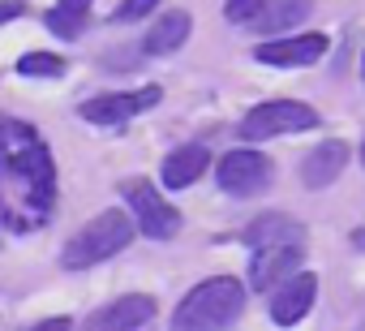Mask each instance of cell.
I'll return each instance as SVG.
<instances>
[{
	"instance_id": "6da1fadb",
	"label": "cell",
	"mask_w": 365,
	"mask_h": 331,
	"mask_svg": "<svg viewBox=\"0 0 365 331\" xmlns=\"http://www.w3.org/2000/svg\"><path fill=\"white\" fill-rule=\"evenodd\" d=\"M56 198V168L48 142L22 125L0 116V207L5 215L26 228V224H43Z\"/></svg>"
},
{
	"instance_id": "7a4b0ae2",
	"label": "cell",
	"mask_w": 365,
	"mask_h": 331,
	"mask_svg": "<svg viewBox=\"0 0 365 331\" xmlns=\"http://www.w3.org/2000/svg\"><path fill=\"white\" fill-rule=\"evenodd\" d=\"M245 310V284L232 275L202 280L172 314V331H228Z\"/></svg>"
},
{
	"instance_id": "3957f363",
	"label": "cell",
	"mask_w": 365,
	"mask_h": 331,
	"mask_svg": "<svg viewBox=\"0 0 365 331\" xmlns=\"http://www.w3.org/2000/svg\"><path fill=\"white\" fill-rule=\"evenodd\" d=\"M133 233H138V228H133V220H129L125 211H99L78 237H69L61 263H65L69 271H86V267L112 258L116 250H125V245L133 241Z\"/></svg>"
},
{
	"instance_id": "277c9868",
	"label": "cell",
	"mask_w": 365,
	"mask_h": 331,
	"mask_svg": "<svg viewBox=\"0 0 365 331\" xmlns=\"http://www.w3.org/2000/svg\"><path fill=\"white\" fill-rule=\"evenodd\" d=\"M318 125V112L309 103H297V99H271V103H258L245 112L241 121V138L245 142H262V138H279V133H301V129H314Z\"/></svg>"
},
{
	"instance_id": "5b68a950",
	"label": "cell",
	"mask_w": 365,
	"mask_h": 331,
	"mask_svg": "<svg viewBox=\"0 0 365 331\" xmlns=\"http://www.w3.org/2000/svg\"><path fill=\"white\" fill-rule=\"evenodd\" d=\"M271 177H275V168H271V159L262 151H232V155L220 159V185L232 198H258V194H267Z\"/></svg>"
},
{
	"instance_id": "8992f818",
	"label": "cell",
	"mask_w": 365,
	"mask_h": 331,
	"mask_svg": "<svg viewBox=\"0 0 365 331\" xmlns=\"http://www.w3.org/2000/svg\"><path fill=\"white\" fill-rule=\"evenodd\" d=\"M125 203L133 207V228H142V237L168 241V237L180 228L176 207H168L163 194H159L150 181H125Z\"/></svg>"
},
{
	"instance_id": "52a82bcc",
	"label": "cell",
	"mask_w": 365,
	"mask_h": 331,
	"mask_svg": "<svg viewBox=\"0 0 365 331\" xmlns=\"http://www.w3.org/2000/svg\"><path fill=\"white\" fill-rule=\"evenodd\" d=\"M159 103V86H142V91H116V95H95L82 103V121L91 125H125L138 112Z\"/></svg>"
},
{
	"instance_id": "ba28073f",
	"label": "cell",
	"mask_w": 365,
	"mask_h": 331,
	"mask_svg": "<svg viewBox=\"0 0 365 331\" xmlns=\"http://www.w3.org/2000/svg\"><path fill=\"white\" fill-rule=\"evenodd\" d=\"M150 318H155V301L133 292V297H116L103 310H95L82 331H142Z\"/></svg>"
},
{
	"instance_id": "9c48e42d",
	"label": "cell",
	"mask_w": 365,
	"mask_h": 331,
	"mask_svg": "<svg viewBox=\"0 0 365 331\" xmlns=\"http://www.w3.org/2000/svg\"><path fill=\"white\" fill-rule=\"evenodd\" d=\"M314 297H318V280L314 275H288V280H279V288L271 292V318H275V327H297L309 314Z\"/></svg>"
},
{
	"instance_id": "30bf717a",
	"label": "cell",
	"mask_w": 365,
	"mask_h": 331,
	"mask_svg": "<svg viewBox=\"0 0 365 331\" xmlns=\"http://www.w3.org/2000/svg\"><path fill=\"white\" fill-rule=\"evenodd\" d=\"M327 56V35H275L271 44L258 48V61L262 65H314Z\"/></svg>"
},
{
	"instance_id": "8fae6325",
	"label": "cell",
	"mask_w": 365,
	"mask_h": 331,
	"mask_svg": "<svg viewBox=\"0 0 365 331\" xmlns=\"http://www.w3.org/2000/svg\"><path fill=\"white\" fill-rule=\"evenodd\" d=\"M301 267V245H267L254 254V267H250V284L254 288H275L279 280L297 275Z\"/></svg>"
},
{
	"instance_id": "7c38bea8",
	"label": "cell",
	"mask_w": 365,
	"mask_h": 331,
	"mask_svg": "<svg viewBox=\"0 0 365 331\" xmlns=\"http://www.w3.org/2000/svg\"><path fill=\"white\" fill-rule=\"evenodd\" d=\"M344 163H348V146L344 142H322V146H314V155L301 159V181L309 190H322L344 173Z\"/></svg>"
},
{
	"instance_id": "4fadbf2b",
	"label": "cell",
	"mask_w": 365,
	"mask_h": 331,
	"mask_svg": "<svg viewBox=\"0 0 365 331\" xmlns=\"http://www.w3.org/2000/svg\"><path fill=\"white\" fill-rule=\"evenodd\" d=\"M207 163H211L207 146H176V151L163 159V185H168V190L194 185V181L207 173Z\"/></svg>"
},
{
	"instance_id": "5bb4252c",
	"label": "cell",
	"mask_w": 365,
	"mask_h": 331,
	"mask_svg": "<svg viewBox=\"0 0 365 331\" xmlns=\"http://www.w3.org/2000/svg\"><path fill=\"white\" fill-rule=\"evenodd\" d=\"M309 5L314 0H262V9L250 26L262 31V35H284V31H292L297 22L309 18Z\"/></svg>"
},
{
	"instance_id": "9a60e30c",
	"label": "cell",
	"mask_w": 365,
	"mask_h": 331,
	"mask_svg": "<svg viewBox=\"0 0 365 331\" xmlns=\"http://www.w3.org/2000/svg\"><path fill=\"white\" fill-rule=\"evenodd\" d=\"M245 241L254 250H267V245H301L305 241V228L292 215H262L258 224L245 228Z\"/></svg>"
},
{
	"instance_id": "2e32d148",
	"label": "cell",
	"mask_w": 365,
	"mask_h": 331,
	"mask_svg": "<svg viewBox=\"0 0 365 331\" xmlns=\"http://www.w3.org/2000/svg\"><path fill=\"white\" fill-rule=\"evenodd\" d=\"M185 39H190V14L172 9V14H163V18L150 26V35H146L142 52H146V56H168V52H176Z\"/></svg>"
},
{
	"instance_id": "e0dca14e",
	"label": "cell",
	"mask_w": 365,
	"mask_h": 331,
	"mask_svg": "<svg viewBox=\"0 0 365 331\" xmlns=\"http://www.w3.org/2000/svg\"><path fill=\"white\" fill-rule=\"evenodd\" d=\"M91 18V0H56V9L48 14V26L61 35V39H73Z\"/></svg>"
},
{
	"instance_id": "ac0fdd59",
	"label": "cell",
	"mask_w": 365,
	"mask_h": 331,
	"mask_svg": "<svg viewBox=\"0 0 365 331\" xmlns=\"http://www.w3.org/2000/svg\"><path fill=\"white\" fill-rule=\"evenodd\" d=\"M18 69H22L26 78H61V73H65V61L52 56V52H26V56L18 61Z\"/></svg>"
},
{
	"instance_id": "d6986e66",
	"label": "cell",
	"mask_w": 365,
	"mask_h": 331,
	"mask_svg": "<svg viewBox=\"0 0 365 331\" xmlns=\"http://www.w3.org/2000/svg\"><path fill=\"white\" fill-rule=\"evenodd\" d=\"M258 9H262V0H228V22H237V26H250L254 18H258Z\"/></svg>"
},
{
	"instance_id": "ffe728a7",
	"label": "cell",
	"mask_w": 365,
	"mask_h": 331,
	"mask_svg": "<svg viewBox=\"0 0 365 331\" xmlns=\"http://www.w3.org/2000/svg\"><path fill=\"white\" fill-rule=\"evenodd\" d=\"M155 5H159V0H120V9H116V22H138V18H146Z\"/></svg>"
},
{
	"instance_id": "44dd1931",
	"label": "cell",
	"mask_w": 365,
	"mask_h": 331,
	"mask_svg": "<svg viewBox=\"0 0 365 331\" xmlns=\"http://www.w3.org/2000/svg\"><path fill=\"white\" fill-rule=\"evenodd\" d=\"M26 14V5H22V0H9V5H0V26H5V22H14V18H22Z\"/></svg>"
},
{
	"instance_id": "7402d4cb",
	"label": "cell",
	"mask_w": 365,
	"mask_h": 331,
	"mask_svg": "<svg viewBox=\"0 0 365 331\" xmlns=\"http://www.w3.org/2000/svg\"><path fill=\"white\" fill-rule=\"evenodd\" d=\"M35 331H69V318H48V322H39Z\"/></svg>"
},
{
	"instance_id": "603a6c76",
	"label": "cell",
	"mask_w": 365,
	"mask_h": 331,
	"mask_svg": "<svg viewBox=\"0 0 365 331\" xmlns=\"http://www.w3.org/2000/svg\"><path fill=\"white\" fill-rule=\"evenodd\" d=\"M361 78H365V61H361Z\"/></svg>"
},
{
	"instance_id": "cb8c5ba5",
	"label": "cell",
	"mask_w": 365,
	"mask_h": 331,
	"mask_svg": "<svg viewBox=\"0 0 365 331\" xmlns=\"http://www.w3.org/2000/svg\"><path fill=\"white\" fill-rule=\"evenodd\" d=\"M361 159H365V146H361Z\"/></svg>"
}]
</instances>
